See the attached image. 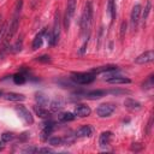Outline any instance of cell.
Returning <instances> with one entry per match:
<instances>
[{
    "instance_id": "6da1fadb",
    "label": "cell",
    "mask_w": 154,
    "mask_h": 154,
    "mask_svg": "<svg viewBox=\"0 0 154 154\" xmlns=\"http://www.w3.org/2000/svg\"><path fill=\"white\" fill-rule=\"evenodd\" d=\"M91 20H93V4L91 1H88L84 6V10L81 17V31L83 35L89 34Z\"/></svg>"
},
{
    "instance_id": "7a4b0ae2",
    "label": "cell",
    "mask_w": 154,
    "mask_h": 154,
    "mask_svg": "<svg viewBox=\"0 0 154 154\" xmlns=\"http://www.w3.org/2000/svg\"><path fill=\"white\" fill-rule=\"evenodd\" d=\"M22 6H23V0H18L16 4V7H14V13H13L12 20L10 23V26L7 28V31H6V40H11L13 37V35L17 32V29L19 25V14L22 11Z\"/></svg>"
},
{
    "instance_id": "3957f363",
    "label": "cell",
    "mask_w": 154,
    "mask_h": 154,
    "mask_svg": "<svg viewBox=\"0 0 154 154\" xmlns=\"http://www.w3.org/2000/svg\"><path fill=\"white\" fill-rule=\"evenodd\" d=\"M71 79L77 84L85 85V84H90L95 81V75L91 72H72Z\"/></svg>"
},
{
    "instance_id": "277c9868",
    "label": "cell",
    "mask_w": 154,
    "mask_h": 154,
    "mask_svg": "<svg viewBox=\"0 0 154 154\" xmlns=\"http://www.w3.org/2000/svg\"><path fill=\"white\" fill-rule=\"evenodd\" d=\"M76 1L77 0H67V5H66V11H65V17H64V28L67 30L70 26V22L75 14V10H76Z\"/></svg>"
},
{
    "instance_id": "5b68a950",
    "label": "cell",
    "mask_w": 154,
    "mask_h": 154,
    "mask_svg": "<svg viewBox=\"0 0 154 154\" xmlns=\"http://www.w3.org/2000/svg\"><path fill=\"white\" fill-rule=\"evenodd\" d=\"M141 5L136 4L132 10H131V14H130V24H131V29L135 31L138 26V22H140V17H141Z\"/></svg>"
},
{
    "instance_id": "8992f818",
    "label": "cell",
    "mask_w": 154,
    "mask_h": 154,
    "mask_svg": "<svg viewBox=\"0 0 154 154\" xmlns=\"http://www.w3.org/2000/svg\"><path fill=\"white\" fill-rule=\"evenodd\" d=\"M116 111V106L113 103H101L97 108H96V114L101 118H105V117H109L113 112Z\"/></svg>"
},
{
    "instance_id": "52a82bcc",
    "label": "cell",
    "mask_w": 154,
    "mask_h": 154,
    "mask_svg": "<svg viewBox=\"0 0 154 154\" xmlns=\"http://www.w3.org/2000/svg\"><path fill=\"white\" fill-rule=\"evenodd\" d=\"M16 112L18 113V116L26 123V124H32L34 123V117L31 116V113L29 112V109L26 107H24L23 105H17L14 107Z\"/></svg>"
},
{
    "instance_id": "ba28073f",
    "label": "cell",
    "mask_w": 154,
    "mask_h": 154,
    "mask_svg": "<svg viewBox=\"0 0 154 154\" xmlns=\"http://www.w3.org/2000/svg\"><path fill=\"white\" fill-rule=\"evenodd\" d=\"M54 128H55V123L53 120H48L47 123H45V126H43V129L41 131V135H40L41 140L42 141H47L49 138V136L52 135Z\"/></svg>"
},
{
    "instance_id": "9c48e42d",
    "label": "cell",
    "mask_w": 154,
    "mask_h": 154,
    "mask_svg": "<svg viewBox=\"0 0 154 154\" xmlns=\"http://www.w3.org/2000/svg\"><path fill=\"white\" fill-rule=\"evenodd\" d=\"M153 60H154V52H153V51H146L144 53L140 54V55L135 59V63H136V64H140V65H143V64L152 63Z\"/></svg>"
},
{
    "instance_id": "30bf717a",
    "label": "cell",
    "mask_w": 154,
    "mask_h": 154,
    "mask_svg": "<svg viewBox=\"0 0 154 154\" xmlns=\"http://www.w3.org/2000/svg\"><path fill=\"white\" fill-rule=\"evenodd\" d=\"M112 137H113V134L111 131H103L99 137V146L101 148H103V149L107 148L109 146V143H111Z\"/></svg>"
},
{
    "instance_id": "8fae6325",
    "label": "cell",
    "mask_w": 154,
    "mask_h": 154,
    "mask_svg": "<svg viewBox=\"0 0 154 154\" xmlns=\"http://www.w3.org/2000/svg\"><path fill=\"white\" fill-rule=\"evenodd\" d=\"M73 113H75V116H77V117L84 118V117L90 116L91 109H90V107H89V106L81 103V105H77V106H76V108H75V112H73Z\"/></svg>"
},
{
    "instance_id": "7c38bea8",
    "label": "cell",
    "mask_w": 154,
    "mask_h": 154,
    "mask_svg": "<svg viewBox=\"0 0 154 154\" xmlns=\"http://www.w3.org/2000/svg\"><path fill=\"white\" fill-rule=\"evenodd\" d=\"M93 132H94V129L90 125H83L76 131L75 136L76 137H90Z\"/></svg>"
},
{
    "instance_id": "4fadbf2b",
    "label": "cell",
    "mask_w": 154,
    "mask_h": 154,
    "mask_svg": "<svg viewBox=\"0 0 154 154\" xmlns=\"http://www.w3.org/2000/svg\"><path fill=\"white\" fill-rule=\"evenodd\" d=\"M59 20H60V19H59V12H57L55 19H54V25H53V29L51 30L55 43L59 41V36H60V25H59Z\"/></svg>"
},
{
    "instance_id": "5bb4252c",
    "label": "cell",
    "mask_w": 154,
    "mask_h": 154,
    "mask_svg": "<svg viewBox=\"0 0 154 154\" xmlns=\"http://www.w3.org/2000/svg\"><path fill=\"white\" fill-rule=\"evenodd\" d=\"M124 106H125L128 109H131V111H138V109H141V107H142L141 102H138L137 100H134V99H131V97L125 99Z\"/></svg>"
},
{
    "instance_id": "9a60e30c",
    "label": "cell",
    "mask_w": 154,
    "mask_h": 154,
    "mask_svg": "<svg viewBox=\"0 0 154 154\" xmlns=\"http://www.w3.org/2000/svg\"><path fill=\"white\" fill-rule=\"evenodd\" d=\"M107 83L109 84H125V83H130L131 81L126 77H122V76H113V77H109L107 79H105Z\"/></svg>"
},
{
    "instance_id": "2e32d148",
    "label": "cell",
    "mask_w": 154,
    "mask_h": 154,
    "mask_svg": "<svg viewBox=\"0 0 154 154\" xmlns=\"http://www.w3.org/2000/svg\"><path fill=\"white\" fill-rule=\"evenodd\" d=\"M106 94H107L106 90H91V91L84 93V97L95 100V99H100V97H102V96L106 95Z\"/></svg>"
},
{
    "instance_id": "e0dca14e",
    "label": "cell",
    "mask_w": 154,
    "mask_h": 154,
    "mask_svg": "<svg viewBox=\"0 0 154 154\" xmlns=\"http://www.w3.org/2000/svg\"><path fill=\"white\" fill-rule=\"evenodd\" d=\"M43 34H45V30L41 31L40 34H37V35L35 36V38L32 40V43H31L32 51H36V49H38V48L42 46V43H43Z\"/></svg>"
},
{
    "instance_id": "ac0fdd59",
    "label": "cell",
    "mask_w": 154,
    "mask_h": 154,
    "mask_svg": "<svg viewBox=\"0 0 154 154\" xmlns=\"http://www.w3.org/2000/svg\"><path fill=\"white\" fill-rule=\"evenodd\" d=\"M34 111L41 118H49L51 117V111L45 108V106H34Z\"/></svg>"
},
{
    "instance_id": "d6986e66",
    "label": "cell",
    "mask_w": 154,
    "mask_h": 154,
    "mask_svg": "<svg viewBox=\"0 0 154 154\" xmlns=\"http://www.w3.org/2000/svg\"><path fill=\"white\" fill-rule=\"evenodd\" d=\"M118 69V66L116 65H105V66H100V67H96V69H93L91 70V73L94 75H97V73H105V72H108L111 70H116Z\"/></svg>"
},
{
    "instance_id": "ffe728a7",
    "label": "cell",
    "mask_w": 154,
    "mask_h": 154,
    "mask_svg": "<svg viewBox=\"0 0 154 154\" xmlns=\"http://www.w3.org/2000/svg\"><path fill=\"white\" fill-rule=\"evenodd\" d=\"M107 13L111 18V22L116 19V1L114 0H108L107 2Z\"/></svg>"
},
{
    "instance_id": "44dd1931",
    "label": "cell",
    "mask_w": 154,
    "mask_h": 154,
    "mask_svg": "<svg viewBox=\"0 0 154 154\" xmlns=\"http://www.w3.org/2000/svg\"><path fill=\"white\" fill-rule=\"evenodd\" d=\"M5 99L6 100H10V101H24L25 100V96L23 94H19V93H7L5 95Z\"/></svg>"
},
{
    "instance_id": "7402d4cb",
    "label": "cell",
    "mask_w": 154,
    "mask_h": 154,
    "mask_svg": "<svg viewBox=\"0 0 154 154\" xmlns=\"http://www.w3.org/2000/svg\"><path fill=\"white\" fill-rule=\"evenodd\" d=\"M76 118V116H75V113H71V112H65V113H61L60 116H59V122H61V123H67V122H72L73 119Z\"/></svg>"
},
{
    "instance_id": "603a6c76",
    "label": "cell",
    "mask_w": 154,
    "mask_h": 154,
    "mask_svg": "<svg viewBox=\"0 0 154 154\" xmlns=\"http://www.w3.org/2000/svg\"><path fill=\"white\" fill-rule=\"evenodd\" d=\"M35 99H36V101H37V103H38L40 106H47V105L49 103L48 96L45 95V94H42V93H37L36 96H35Z\"/></svg>"
},
{
    "instance_id": "cb8c5ba5",
    "label": "cell",
    "mask_w": 154,
    "mask_h": 154,
    "mask_svg": "<svg viewBox=\"0 0 154 154\" xmlns=\"http://www.w3.org/2000/svg\"><path fill=\"white\" fill-rule=\"evenodd\" d=\"M150 10H152V2H150L149 0H147V1H146V5H144V8L141 10L143 22L147 20V18H148V16H149V13H150Z\"/></svg>"
},
{
    "instance_id": "d4e9b609",
    "label": "cell",
    "mask_w": 154,
    "mask_h": 154,
    "mask_svg": "<svg viewBox=\"0 0 154 154\" xmlns=\"http://www.w3.org/2000/svg\"><path fill=\"white\" fill-rule=\"evenodd\" d=\"M13 82L16 84H24L26 82V75L24 72H18L16 75H13Z\"/></svg>"
},
{
    "instance_id": "484cf974",
    "label": "cell",
    "mask_w": 154,
    "mask_h": 154,
    "mask_svg": "<svg viewBox=\"0 0 154 154\" xmlns=\"http://www.w3.org/2000/svg\"><path fill=\"white\" fill-rule=\"evenodd\" d=\"M14 138V134L13 132H4L0 137V144L5 146L6 143H8L10 141H12Z\"/></svg>"
},
{
    "instance_id": "4316f807",
    "label": "cell",
    "mask_w": 154,
    "mask_h": 154,
    "mask_svg": "<svg viewBox=\"0 0 154 154\" xmlns=\"http://www.w3.org/2000/svg\"><path fill=\"white\" fill-rule=\"evenodd\" d=\"M141 87H142L143 89H152V88L154 87V75H153V73L149 75V76L147 77V79L141 84Z\"/></svg>"
},
{
    "instance_id": "83f0119b",
    "label": "cell",
    "mask_w": 154,
    "mask_h": 154,
    "mask_svg": "<svg viewBox=\"0 0 154 154\" xmlns=\"http://www.w3.org/2000/svg\"><path fill=\"white\" fill-rule=\"evenodd\" d=\"M48 143L53 147H58V146H63L64 142H63V137H51L47 140Z\"/></svg>"
},
{
    "instance_id": "f1b7e54d",
    "label": "cell",
    "mask_w": 154,
    "mask_h": 154,
    "mask_svg": "<svg viewBox=\"0 0 154 154\" xmlns=\"http://www.w3.org/2000/svg\"><path fill=\"white\" fill-rule=\"evenodd\" d=\"M63 107V103L60 102V101H53L52 103H51V108H52V112H57V111H59L60 108Z\"/></svg>"
},
{
    "instance_id": "f546056e",
    "label": "cell",
    "mask_w": 154,
    "mask_h": 154,
    "mask_svg": "<svg viewBox=\"0 0 154 154\" xmlns=\"http://www.w3.org/2000/svg\"><path fill=\"white\" fill-rule=\"evenodd\" d=\"M36 61H38V63H51V57L49 55H41V57H37L36 59H35Z\"/></svg>"
},
{
    "instance_id": "4dcf8cb0",
    "label": "cell",
    "mask_w": 154,
    "mask_h": 154,
    "mask_svg": "<svg viewBox=\"0 0 154 154\" xmlns=\"http://www.w3.org/2000/svg\"><path fill=\"white\" fill-rule=\"evenodd\" d=\"M6 31H7V24H4L1 28H0V43L2 42L5 35H6Z\"/></svg>"
},
{
    "instance_id": "1f68e13d",
    "label": "cell",
    "mask_w": 154,
    "mask_h": 154,
    "mask_svg": "<svg viewBox=\"0 0 154 154\" xmlns=\"http://www.w3.org/2000/svg\"><path fill=\"white\" fill-rule=\"evenodd\" d=\"M125 32H126V23H125V22H123V23H122V25H120V38H123V37H124Z\"/></svg>"
},
{
    "instance_id": "d6a6232c",
    "label": "cell",
    "mask_w": 154,
    "mask_h": 154,
    "mask_svg": "<svg viewBox=\"0 0 154 154\" xmlns=\"http://www.w3.org/2000/svg\"><path fill=\"white\" fill-rule=\"evenodd\" d=\"M23 152L24 153H36L37 152V148H35V147H28V148L23 149Z\"/></svg>"
},
{
    "instance_id": "836d02e7",
    "label": "cell",
    "mask_w": 154,
    "mask_h": 154,
    "mask_svg": "<svg viewBox=\"0 0 154 154\" xmlns=\"http://www.w3.org/2000/svg\"><path fill=\"white\" fill-rule=\"evenodd\" d=\"M13 48H14L13 52H18V51H20V49H22V40H20V41H17V43L14 45Z\"/></svg>"
},
{
    "instance_id": "e575fe53",
    "label": "cell",
    "mask_w": 154,
    "mask_h": 154,
    "mask_svg": "<svg viewBox=\"0 0 154 154\" xmlns=\"http://www.w3.org/2000/svg\"><path fill=\"white\" fill-rule=\"evenodd\" d=\"M53 150L51 148H37L36 153H52Z\"/></svg>"
},
{
    "instance_id": "d590c367",
    "label": "cell",
    "mask_w": 154,
    "mask_h": 154,
    "mask_svg": "<svg viewBox=\"0 0 154 154\" xmlns=\"http://www.w3.org/2000/svg\"><path fill=\"white\" fill-rule=\"evenodd\" d=\"M152 124H153V117H150V118H149V122H148V126H147V134H150Z\"/></svg>"
},
{
    "instance_id": "8d00e7d4",
    "label": "cell",
    "mask_w": 154,
    "mask_h": 154,
    "mask_svg": "<svg viewBox=\"0 0 154 154\" xmlns=\"http://www.w3.org/2000/svg\"><path fill=\"white\" fill-rule=\"evenodd\" d=\"M2 149H4V146H2V144H0V150H2Z\"/></svg>"
},
{
    "instance_id": "74e56055",
    "label": "cell",
    "mask_w": 154,
    "mask_h": 154,
    "mask_svg": "<svg viewBox=\"0 0 154 154\" xmlns=\"http://www.w3.org/2000/svg\"><path fill=\"white\" fill-rule=\"evenodd\" d=\"M1 95H2V90L0 89V96H1Z\"/></svg>"
},
{
    "instance_id": "f35d334b",
    "label": "cell",
    "mask_w": 154,
    "mask_h": 154,
    "mask_svg": "<svg viewBox=\"0 0 154 154\" xmlns=\"http://www.w3.org/2000/svg\"><path fill=\"white\" fill-rule=\"evenodd\" d=\"M0 22H1V16H0Z\"/></svg>"
}]
</instances>
